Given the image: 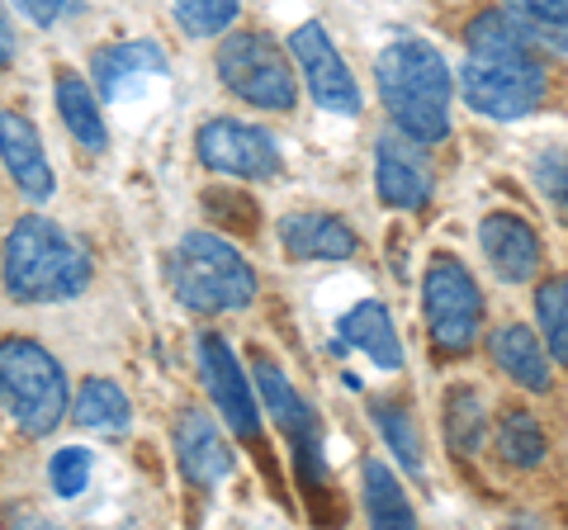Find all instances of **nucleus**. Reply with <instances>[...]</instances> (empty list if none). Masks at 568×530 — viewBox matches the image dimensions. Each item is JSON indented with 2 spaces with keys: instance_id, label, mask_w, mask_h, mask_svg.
Here are the masks:
<instances>
[{
  "instance_id": "f257e3e1",
  "label": "nucleus",
  "mask_w": 568,
  "mask_h": 530,
  "mask_svg": "<svg viewBox=\"0 0 568 530\" xmlns=\"http://www.w3.org/2000/svg\"><path fill=\"white\" fill-rule=\"evenodd\" d=\"M375 81L388 119L407 137L436 147L450 133V67L426 39L403 33L388 43L375 62Z\"/></svg>"
},
{
  "instance_id": "f03ea898",
  "label": "nucleus",
  "mask_w": 568,
  "mask_h": 530,
  "mask_svg": "<svg viewBox=\"0 0 568 530\" xmlns=\"http://www.w3.org/2000/svg\"><path fill=\"white\" fill-rule=\"evenodd\" d=\"M0 275H6L10 298H20V304H62L91 285V261L58 223L33 214L10 227L6 252H0Z\"/></svg>"
},
{
  "instance_id": "7ed1b4c3",
  "label": "nucleus",
  "mask_w": 568,
  "mask_h": 530,
  "mask_svg": "<svg viewBox=\"0 0 568 530\" xmlns=\"http://www.w3.org/2000/svg\"><path fill=\"white\" fill-rule=\"evenodd\" d=\"M175 298L194 313H237L256 298V271L233 242L213 233H185L171 256Z\"/></svg>"
},
{
  "instance_id": "20e7f679",
  "label": "nucleus",
  "mask_w": 568,
  "mask_h": 530,
  "mask_svg": "<svg viewBox=\"0 0 568 530\" xmlns=\"http://www.w3.org/2000/svg\"><path fill=\"white\" fill-rule=\"evenodd\" d=\"M0 402L24 436L58 431L67 417V369L29 337H0Z\"/></svg>"
},
{
  "instance_id": "39448f33",
  "label": "nucleus",
  "mask_w": 568,
  "mask_h": 530,
  "mask_svg": "<svg viewBox=\"0 0 568 530\" xmlns=\"http://www.w3.org/2000/svg\"><path fill=\"white\" fill-rule=\"evenodd\" d=\"M459 91L484 119H526L545 104L549 72L536 52H469Z\"/></svg>"
},
{
  "instance_id": "423d86ee",
  "label": "nucleus",
  "mask_w": 568,
  "mask_h": 530,
  "mask_svg": "<svg viewBox=\"0 0 568 530\" xmlns=\"http://www.w3.org/2000/svg\"><path fill=\"white\" fill-rule=\"evenodd\" d=\"M422 304H426V332H432L436 350H446V356L474 350L478 327H484V289L465 271V261H455L450 252L432 256L422 279Z\"/></svg>"
},
{
  "instance_id": "0eeeda50",
  "label": "nucleus",
  "mask_w": 568,
  "mask_h": 530,
  "mask_svg": "<svg viewBox=\"0 0 568 530\" xmlns=\"http://www.w3.org/2000/svg\"><path fill=\"white\" fill-rule=\"evenodd\" d=\"M219 77L237 100L256 104V110H275L290 114L298 100V81L284 62V48L271 39V33H227L219 48Z\"/></svg>"
},
{
  "instance_id": "6e6552de",
  "label": "nucleus",
  "mask_w": 568,
  "mask_h": 530,
  "mask_svg": "<svg viewBox=\"0 0 568 530\" xmlns=\"http://www.w3.org/2000/svg\"><path fill=\"white\" fill-rule=\"evenodd\" d=\"M194 147H200V162L209 171L233 175V181H271L284 166L275 137L242 119H209L194 133Z\"/></svg>"
},
{
  "instance_id": "1a4fd4ad",
  "label": "nucleus",
  "mask_w": 568,
  "mask_h": 530,
  "mask_svg": "<svg viewBox=\"0 0 568 530\" xmlns=\"http://www.w3.org/2000/svg\"><path fill=\"white\" fill-rule=\"evenodd\" d=\"M290 52L298 62V77L308 81V95L332 114H361V85L346 72L342 52L323 24H298L290 33Z\"/></svg>"
},
{
  "instance_id": "9d476101",
  "label": "nucleus",
  "mask_w": 568,
  "mask_h": 530,
  "mask_svg": "<svg viewBox=\"0 0 568 530\" xmlns=\"http://www.w3.org/2000/svg\"><path fill=\"white\" fill-rule=\"evenodd\" d=\"M200 379L209 388L213 408L223 412V421L233 427V436L242 440H261V402L252 394V384H246L242 365L233 356V346L223 337H200Z\"/></svg>"
},
{
  "instance_id": "9b49d317",
  "label": "nucleus",
  "mask_w": 568,
  "mask_h": 530,
  "mask_svg": "<svg viewBox=\"0 0 568 530\" xmlns=\"http://www.w3.org/2000/svg\"><path fill=\"white\" fill-rule=\"evenodd\" d=\"M375 185H379V200L398 214H413V208L432 204V190H436V175L432 162H426V143L398 133H384L379 137V156H375Z\"/></svg>"
},
{
  "instance_id": "f8f14e48",
  "label": "nucleus",
  "mask_w": 568,
  "mask_h": 530,
  "mask_svg": "<svg viewBox=\"0 0 568 530\" xmlns=\"http://www.w3.org/2000/svg\"><path fill=\"white\" fill-rule=\"evenodd\" d=\"M478 246H484V261L497 271V279H507V285H526L540 271V237L521 214H488L478 223Z\"/></svg>"
},
{
  "instance_id": "ddd939ff",
  "label": "nucleus",
  "mask_w": 568,
  "mask_h": 530,
  "mask_svg": "<svg viewBox=\"0 0 568 530\" xmlns=\"http://www.w3.org/2000/svg\"><path fill=\"white\" fill-rule=\"evenodd\" d=\"M0 162H6L10 181L20 185L24 200H33V204L52 200L58 181H52V166H48V156H43L39 129H33V123L20 110H0Z\"/></svg>"
},
{
  "instance_id": "4468645a",
  "label": "nucleus",
  "mask_w": 568,
  "mask_h": 530,
  "mask_svg": "<svg viewBox=\"0 0 568 530\" xmlns=\"http://www.w3.org/2000/svg\"><path fill=\"white\" fill-rule=\"evenodd\" d=\"M175 459H181L185 479L194 488H213L233 473V450H227L223 431L213 427V417L200 408H185L175 417Z\"/></svg>"
},
{
  "instance_id": "2eb2a0df",
  "label": "nucleus",
  "mask_w": 568,
  "mask_h": 530,
  "mask_svg": "<svg viewBox=\"0 0 568 530\" xmlns=\"http://www.w3.org/2000/svg\"><path fill=\"white\" fill-rule=\"evenodd\" d=\"M280 246L294 261H351L361 252V237L336 214H284Z\"/></svg>"
},
{
  "instance_id": "dca6fc26",
  "label": "nucleus",
  "mask_w": 568,
  "mask_h": 530,
  "mask_svg": "<svg viewBox=\"0 0 568 530\" xmlns=\"http://www.w3.org/2000/svg\"><path fill=\"white\" fill-rule=\"evenodd\" d=\"M488 350L511 384H521L526 394H549V360H545V346L530 327H521V323L497 327Z\"/></svg>"
},
{
  "instance_id": "f3484780",
  "label": "nucleus",
  "mask_w": 568,
  "mask_h": 530,
  "mask_svg": "<svg viewBox=\"0 0 568 530\" xmlns=\"http://www.w3.org/2000/svg\"><path fill=\"white\" fill-rule=\"evenodd\" d=\"M342 337L355 350H365L379 369H403V346H398L394 317H388V308L379 298H361V304L342 317Z\"/></svg>"
},
{
  "instance_id": "a211bd4d",
  "label": "nucleus",
  "mask_w": 568,
  "mask_h": 530,
  "mask_svg": "<svg viewBox=\"0 0 568 530\" xmlns=\"http://www.w3.org/2000/svg\"><path fill=\"white\" fill-rule=\"evenodd\" d=\"M91 72H95L100 95L114 100V95H123V85L138 81V77H162L166 58H162V48H156V43H114V48L95 52Z\"/></svg>"
},
{
  "instance_id": "6ab92c4d",
  "label": "nucleus",
  "mask_w": 568,
  "mask_h": 530,
  "mask_svg": "<svg viewBox=\"0 0 568 530\" xmlns=\"http://www.w3.org/2000/svg\"><path fill=\"white\" fill-rule=\"evenodd\" d=\"M52 95H58V114L71 129V137H77L85 152H104L110 133H104V119H100V104H95L91 85H85L77 72H58V81H52Z\"/></svg>"
},
{
  "instance_id": "aec40b11",
  "label": "nucleus",
  "mask_w": 568,
  "mask_h": 530,
  "mask_svg": "<svg viewBox=\"0 0 568 530\" xmlns=\"http://www.w3.org/2000/svg\"><path fill=\"white\" fill-rule=\"evenodd\" d=\"M256 388H261V398H265V408H271V417L284 427V436H294L298 450H313V408L294 394V384L284 379L271 360H256Z\"/></svg>"
},
{
  "instance_id": "412c9836",
  "label": "nucleus",
  "mask_w": 568,
  "mask_h": 530,
  "mask_svg": "<svg viewBox=\"0 0 568 530\" xmlns=\"http://www.w3.org/2000/svg\"><path fill=\"white\" fill-rule=\"evenodd\" d=\"M465 39H469V52H536L540 33L536 24L517 20L511 10H484L469 20Z\"/></svg>"
},
{
  "instance_id": "4be33fe9",
  "label": "nucleus",
  "mask_w": 568,
  "mask_h": 530,
  "mask_svg": "<svg viewBox=\"0 0 568 530\" xmlns=\"http://www.w3.org/2000/svg\"><path fill=\"white\" fill-rule=\"evenodd\" d=\"M365 517L369 526H417V511L407 507L394 469L379 459H365Z\"/></svg>"
},
{
  "instance_id": "5701e85b",
  "label": "nucleus",
  "mask_w": 568,
  "mask_h": 530,
  "mask_svg": "<svg viewBox=\"0 0 568 530\" xmlns=\"http://www.w3.org/2000/svg\"><path fill=\"white\" fill-rule=\"evenodd\" d=\"M545 427L536 417H530L526 408H511L503 412V421H497V455H503V465L511 469H536L545 459Z\"/></svg>"
},
{
  "instance_id": "b1692460",
  "label": "nucleus",
  "mask_w": 568,
  "mask_h": 530,
  "mask_svg": "<svg viewBox=\"0 0 568 530\" xmlns=\"http://www.w3.org/2000/svg\"><path fill=\"white\" fill-rule=\"evenodd\" d=\"M484 431H488V412H484V398L474 388H450L446 394V440L455 455H474L484 446Z\"/></svg>"
},
{
  "instance_id": "393cba45",
  "label": "nucleus",
  "mask_w": 568,
  "mask_h": 530,
  "mask_svg": "<svg viewBox=\"0 0 568 530\" xmlns=\"http://www.w3.org/2000/svg\"><path fill=\"white\" fill-rule=\"evenodd\" d=\"M71 417L95 431H119V427H129V398H123L119 384L91 379V384H81L77 402H71Z\"/></svg>"
},
{
  "instance_id": "a878e982",
  "label": "nucleus",
  "mask_w": 568,
  "mask_h": 530,
  "mask_svg": "<svg viewBox=\"0 0 568 530\" xmlns=\"http://www.w3.org/2000/svg\"><path fill=\"white\" fill-rule=\"evenodd\" d=\"M536 317H540V332L549 342V356L568 365V275L545 279L536 289Z\"/></svg>"
},
{
  "instance_id": "bb28decb",
  "label": "nucleus",
  "mask_w": 568,
  "mask_h": 530,
  "mask_svg": "<svg viewBox=\"0 0 568 530\" xmlns=\"http://www.w3.org/2000/svg\"><path fill=\"white\" fill-rule=\"evenodd\" d=\"M375 427L384 431L388 450L398 455V465L407 473H422L426 459H422V436L413 427V417H407V408H394V402H375Z\"/></svg>"
},
{
  "instance_id": "cd10ccee",
  "label": "nucleus",
  "mask_w": 568,
  "mask_h": 530,
  "mask_svg": "<svg viewBox=\"0 0 568 530\" xmlns=\"http://www.w3.org/2000/svg\"><path fill=\"white\" fill-rule=\"evenodd\" d=\"M175 24H181L190 39H213V33L233 29L242 6L237 0H175Z\"/></svg>"
},
{
  "instance_id": "c85d7f7f",
  "label": "nucleus",
  "mask_w": 568,
  "mask_h": 530,
  "mask_svg": "<svg viewBox=\"0 0 568 530\" xmlns=\"http://www.w3.org/2000/svg\"><path fill=\"white\" fill-rule=\"evenodd\" d=\"M530 181H536L540 200L559 214V223H568V147H540L530 156Z\"/></svg>"
},
{
  "instance_id": "c756f323",
  "label": "nucleus",
  "mask_w": 568,
  "mask_h": 530,
  "mask_svg": "<svg viewBox=\"0 0 568 530\" xmlns=\"http://www.w3.org/2000/svg\"><path fill=\"white\" fill-rule=\"evenodd\" d=\"M48 483L58 498H77V492L91 483V450H81V446H67L48 459Z\"/></svg>"
},
{
  "instance_id": "7c9ffc66",
  "label": "nucleus",
  "mask_w": 568,
  "mask_h": 530,
  "mask_svg": "<svg viewBox=\"0 0 568 530\" xmlns=\"http://www.w3.org/2000/svg\"><path fill=\"white\" fill-rule=\"evenodd\" d=\"M204 208H209V218H213V223L233 227V233H246V237L256 233V204L246 200V194H237V190L204 194Z\"/></svg>"
},
{
  "instance_id": "2f4dec72",
  "label": "nucleus",
  "mask_w": 568,
  "mask_h": 530,
  "mask_svg": "<svg viewBox=\"0 0 568 530\" xmlns=\"http://www.w3.org/2000/svg\"><path fill=\"white\" fill-rule=\"evenodd\" d=\"M503 6L517 14V20L545 29H568V0H503Z\"/></svg>"
},
{
  "instance_id": "473e14b6",
  "label": "nucleus",
  "mask_w": 568,
  "mask_h": 530,
  "mask_svg": "<svg viewBox=\"0 0 568 530\" xmlns=\"http://www.w3.org/2000/svg\"><path fill=\"white\" fill-rule=\"evenodd\" d=\"M10 6L20 10L29 24L48 29V24H52V20H58V14H62V6H67V0H10Z\"/></svg>"
},
{
  "instance_id": "72a5a7b5",
  "label": "nucleus",
  "mask_w": 568,
  "mask_h": 530,
  "mask_svg": "<svg viewBox=\"0 0 568 530\" xmlns=\"http://www.w3.org/2000/svg\"><path fill=\"white\" fill-rule=\"evenodd\" d=\"M14 58V33H10V20H6V10H0V72L10 67Z\"/></svg>"
},
{
  "instance_id": "f704fd0d",
  "label": "nucleus",
  "mask_w": 568,
  "mask_h": 530,
  "mask_svg": "<svg viewBox=\"0 0 568 530\" xmlns=\"http://www.w3.org/2000/svg\"><path fill=\"white\" fill-rule=\"evenodd\" d=\"M540 39H545V43H555V48H564V52H568V29H545V33H540Z\"/></svg>"
}]
</instances>
